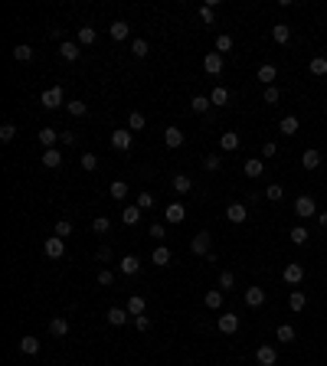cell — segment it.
<instances>
[{
  "label": "cell",
  "instance_id": "obj_1",
  "mask_svg": "<svg viewBox=\"0 0 327 366\" xmlns=\"http://www.w3.org/2000/svg\"><path fill=\"white\" fill-rule=\"evenodd\" d=\"M40 102H43V108H66V98H63V88L59 85L46 88V92L40 95Z\"/></svg>",
  "mask_w": 327,
  "mask_h": 366
},
{
  "label": "cell",
  "instance_id": "obj_2",
  "mask_svg": "<svg viewBox=\"0 0 327 366\" xmlns=\"http://www.w3.org/2000/svg\"><path fill=\"white\" fill-rule=\"evenodd\" d=\"M314 213H317V203L311 200V196H298L295 200V216L298 219H311Z\"/></svg>",
  "mask_w": 327,
  "mask_h": 366
},
{
  "label": "cell",
  "instance_id": "obj_3",
  "mask_svg": "<svg viewBox=\"0 0 327 366\" xmlns=\"http://www.w3.org/2000/svg\"><path fill=\"white\" fill-rule=\"evenodd\" d=\"M278 363V353L272 343H262L259 350H255V366H275Z\"/></svg>",
  "mask_w": 327,
  "mask_h": 366
},
{
  "label": "cell",
  "instance_id": "obj_4",
  "mask_svg": "<svg viewBox=\"0 0 327 366\" xmlns=\"http://www.w3.org/2000/svg\"><path fill=\"white\" fill-rule=\"evenodd\" d=\"M131 144H134V138H131V131H125V128L111 131V147H114V150H131Z\"/></svg>",
  "mask_w": 327,
  "mask_h": 366
},
{
  "label": "cell",
  "instance_id": "obj_5",
  "mask_svg": "<svg viewBox=\"0 0 327 366\" xmlns=\"http://www.w3.org/2000/svg\"><path fill=\"white\" fill-rule=\"evenodd\" d=\"M281 278H285L288 284H301V281H304V265L288 262V265H285V272H281Z\"/></svg>",
  "mask_w": 327,
  "mask_h": 366
},
{
  "label": "cell",
  "instance_id": "obj_6",
  "mask_svg": "<svg viewBox=\"0 0 327 366\" xmlns=\"http://www.w3.org/2000/svg\"><path fill=\"white\" fill-rule=\"evenodd\" d=\"M190 252L193 255H209V232H197L190 239Z\"/></svg>",
  "mask_w": 327,
  "mask_h": 366
},
{
  "label": "cell",
  "instance_id": "obj_7",
  "mask_svg": "<svg viewBox=\"0 0 327 366\" xmlns=\"http://www.w3.org/2000/svg\"><path fill=\"white\" fill-rule=\"evenodd\" d=\"M43 248H46V255H49V258H63V255H66V239H59V236H49Z\"/></svg>",
  "mask_w": 327,
  "mask_h": 366
},
{
  "label": "cell",
  "instance_id": "obj_8",
  "mask_svg": "<svg viewBox=\"0 0 327 366\" xmlns=\"http://www.w3.org/2000/svg\"><path fill=\"white\" fill-rule=\"evenodd\" d=\"M203 69H206L209 75H219L223 72V56H219V52H206V56H203Z\"/></svg>",
  "mask_w": 327,
  "mask_h": 366
},
{
  "label": "cell",
  "instance_id": "obj_9",
  "mask_svg": "<svg viewBox=\"0 0 327 366\" xmlns=\"http://www.w3.org/2000/svg\"><path fill=\"white\" fill-rule=\"evenodd\" d=\"M226 216H229V222H236V226H239V222L249 219V206H245V203H233V206L226 209Z\"/></svg>",
  "mask_w": 327,
  "mask_h": 366
},
{
  "label": "cell",
  "instance_id": "obj_10",
  "mask_svg": "<svg viewBox=\"0 0 327 366\" xmlns=\"http://www.w3.org/2000/svg\"><path fill=\"white\" fill-rule=\"evenodd\" d=\"M216 327L223 330V334H236V330H239V314H219Z\"/></svg>",
  "mask_w": 327,
  "mask_h": 366
},
{
  "label": "cell",
  "instance_id": "obj_11",
  "mask_svg": "<svg viewBox=\"0 0 327 366\" xmlns=\"http://www.w3.org/2000/svg\"><path fill=\"white\" fill-rule=\"evenodd\" d=\"M164 219L167 222H183L187 219V206H183V203H170V206L164 209Z\"/></svg>",
  "mask_w": 327,
  "mask_h": 366
},
{
  "label": "cell",
  "instance_id": "obj_12",
  "mask_svg": "<svg viewBox=\"0 0 327 366\" xmlns=\"http://www.w3.org/2000/svg\"><path fill=\"white\" fill-rule=\"evenodd\" d=\"M59 56H63L66 62H75L82 52H79V43H72V40H63L59 43Z\"/></svg>",
  "mask_w": 327,
  "mask_h": 366
},
{
  "label": "cell",
  "instance_id": "obj_13",
  "mask_svg": "<svg viewBox=\"0 0 327 366\" xmlns=\"http://www.w3.org/2000/svg\"><path fill=\"white\" fill-rule=\"evenodd\" d=\"M118 272H121V275H138V272H141V258H138V255H125V258L118 262Z\"/></svg>",
  "mask_w": 327,
  "mask_h": 366
},
{
  "label": "cell",
  "instance_id": "obj_14",
  "mask_svg": "<svg viewBox=\"0 0 327 366\" xmlns=\"http://www.w3.org/2000/svg\"><path fill=\"white\" fill-rule=\"evenodd\" d=\"M255 79H259L262 85H272L278 79V69L272 66V62H265V66H259V72H255Z\"/></svg>",
  "mask_w": 327,
  "mask_h": 366
},
{
  "label": "cell",
  "instance_id": "obj_15",
  "mask_svg": "<svg viewBox=\"0 0 327 366\" xmlns=\"http://www.w3.org/2000/svg\"><path fill=\"white\" fill-rule=\"evenodd\" d=\"M245 304H249V307H262L265 304V288H255V284L245 288Z\"/></svg>",
  "mask_w": 327,
  "mask_h": 366
},
{
  "label": "cell",
  "instance_id": "obj_16",
  "mask_svg": "<svg viewBox=\"0 0 327 366\" xmlns=\"http://www.w3.org/2000/svg\"><path fill=\"white\" fill-rule=\"evenodd\" d=\"M108 33H111V40H118V43H121V40H128V36H131V26H128L125 20H114V23L108 26Z\"/></svg>",
  "mask_w": 327,
  "mask_h": 366
},
{
  "label": "cell",
  "instance_id": "obj_17",
  "mask_svg": "<svg viewBox=\"0 0 327 366\" xmlns=\"http://www.w3.org/2000/svg\"><path fill=\"white\" fill-rule=\"evenodd\" d=\"M301 167H304V170H317V167H321V154H317L314 147H307L301 154Z\"/></svg>",
  "mask_w": 327,
  "mask_h": 366
},
{
  "label": "cell",
  "instance_id": "obj_18",
  "mask_svg": "<svg viewBox=\"0 0 327 366\" xmlns=\"http://www.w3.org/2000/svg\"><path fill=\"white\" fill-rule=\"evenodd\" d=\"M99 40V30L95 26H79V46H92Z\"/></svg>",
  "mask_w": 327,
  "mask_h": 366
},
{
  "label": "cell",
  "instance_id": "obj_19",
  "mask_svg": "<svg viewBox=\"0 0 327 366\" xmlns=\"http://www.w3.org/2000/svg\"><path fill=\"white\" fill-rule=\"evenodd\" d=\"M272 40L285 46V43L291 40V26H288V23H275V26H272Z\"/></svg>",
  "mask_w": 327,
  "mask_h": 366
},
{
  "label": "cell",
  "instance_id": "obj_20",
  "mask_svg": "<svg viewBox=\"0 0 327 366\" xmlns=\"http://www.w3.org/2000/svg\"><path fill=\"white\" fill-rule=\"evenodd\" d=\"M242 170H245V177H252V180H255V177H262V174H265V164H262L259 157H249Z\"/></svg>",
  "mask_w": 327,
  "mask_h": 366
},
{
  "label": "cell",
  "instance_id": "obj_21",
  "mask_svg": "<svg viewBox=\"0 0 327 366\" xmlns=\"http://www.w3.org/2000/svg\"><path fill=\"white\" fill-rule=\"evenodd\" d=\"M59 164H63V154H59L56 147H49L46 154H43V167H46V170H56Z\"/></svg>",
  "mask_w": 327,
  "mask_h": 366
},
{
  "label": "cell",
  "instance_id": "obj_22",
  "mask_svg": "<svg viewBox=\"0 0 327 366\" xmlns=\"http://www.w3.org/2000/svg\"><path fill=\"white\" fill-rule=\"evenodd\" d=\"M219 147L229 150V154H233V150H239V134H236V131H226V134L219 138Z\"/></svg>",
  "mask_w": 327,
  "mask_h": 366
},
{
  "label": "cell",
  "instance_id": "obj_23",
  "mask_svg": "<svg viewBox=\"0 0 327 366\" xmlns=\"http://www.w3.org/2000/svg\"><path fill=\"white\" fill-rule=\"evenodd\" d=\"M170 258H174V255H170V248H164V245H161V248H154L151 262L157 265V268H167V265H170Z\"/></svg>",
  "mask_w": 327,
  "mask_h": 366
},
{
  "label": "cell",
  "instance_id": "obj_24",
  "mask_svg": "<svg viewBox=\"0 0 327 366\" xmlns=\"http://www.w3.org/2000/svg\"><path fill=\"white\" fill-rule=\"evenodd\" d=\"M203 304H206L209 311H219V307H223V291H219V288L206 291V298H203Z\"/></svg>",
  "mask_w": 327,
  "mask_h": 366
},
{
  "label": "cell",
  "instance_id": "obj_25",
  "mask_svg": "<svg viewBox=\"0 0 327 366\" xmlns=\"http://www.w3.org/2000/svg\"><path fill=\"white\" fill-rule=\"evenodd\" d=\"M164 144H167V147H180V144H183V131H180V128H167V131H164Z\"/></svg>",
  "mask_w": 327,
  "mask_h": 366
},
{
  "label": "cell",
  "instance_id": "obj_26",
  "mask_svg": "<svg viewBox=\"0 0 327 366\" xmlns=\"http://www.w3.org/2000/svg\"><path fill=\"white\" fill-rule=\"evenodd\" d=\"M170 186H174L177 193H190V190H193V180H190L187 174H177L174 180H170Z\"/></svg>",
  "mask_w": 327,
  "mask_h": 366
},
{
  "label": "cell",
  "instance_id": "obj_27",
  "mask_svg": "<svg viewBox=\"0 0 327 366\" xmlns=\"http://www.w3.org/2000/svg\"><path fill=\"white\" fill-rule=\"evenodd\" d=\"M105 317H108L111 327H121V324L128 320V311H125V307H108V314H105Z\"/></svg>",
  "mask_w": 327,
  "mask_h": 366
},
{
  "label": "cell",
  "instance_id": "obj_28",
  "mask_svg": "<svg viewBox=\"0 0 327 366\" xmlns=\"http://www.w3.org/2000/svg\"><path fill=\"white\" fill-rule=\"evenodd\" d=\"M288 307H291V311H304V307H307V294H304V291H291Z\"/></svg>",
  "mask_w": 327,
  "mask_h": 366
},
{
  "label": "cell",
  "instance_id": "obj_29",
  "mask_svg": "<svg viewBox=\"0 0 327 366\" xmlns=\"http://www.w3.org/2000/svg\"><path fill=\"white\" fill-rule=\"evenodd\" d=\"M49 334H52V337H66V334H69V320H66V317H52Z\"/></svg>",
  "mask_w": 327,
  "mask_h": 366
},
{
  "label": "cell",
  "instance_id": "obj_30",
  "mask_svg": "<svg viewBox=\"0 0 327 366\" xmlns=\"http://www.w3.org/2000/svg\"><path fill=\"white\" fill-rule=\"evenodd\" d=\"M275 337H278V340L281 343H295V327H291V324H278V330H275Z\"/></svg>",
  "mask_w": 327,
  "mask_h": 366
},
{
  "label": "cell",
  "instance_id": "obj_31",
  "mask_svg": "<svg viewBox=\"0 0 327 366\" xmlns=\"http://www.w3.org/2000/svg\"><path fill=\"white\" fill-rule=\"evenodd\" d=\"M36 138H40V144L46 147V150H49V147H52V144H56V141H59V134H56V128H43V131H40Z\"/></svg>",
  "mask_w": 327,
  "mask_h": 366
},
{
  "label": "cell",
  "instance_id": "obj_32",
  "mask_svg": "<svg viewBox=\"0 0 327 366\" xmlns=\"http://www.w3.org/2000/svg\"><path fill=\"white\" fill-rule=\"evenodd\" d=\"M307 72H311V75H327V59L324 56H314L311 62H307Z\"/></svg>",
  "mask_w": 327,
  "mask_h": 366
},
{
  "label": "cell",
  "instance_id": "obj_33",
  "mask_svg": "<svg viewBox=\"0 0 327 366\" xmlns=\"http://www.w3.org/2000/svg\"><path fill=\"white\" fill-rule=\"evenodd\" d=\"M278 128H281V134H288V138H291V134H298V118H295V114H285Z\"/></svg>",
  "mask_w": 327,
  "mask_h": 366
},
{
  "label": "cell",
  "instance_id": "obj_34",
  "mask_svg": "<svg viewBox=\"0 0 327 366\" xmlns=\"http://www.w3.org/2000/svg\"><path fill=\"white\" fill-rule=\"evenodd\" d=\"M121 219H125V226H138V222H141V206H125Z\"/></svg>",
  "mask_w": 327,
  "mask_h": 366
},
{
  "label": "cell",
  "instance_id": "obj_35",
  "mask_svg": "<svg viewBox=\"0 0 327 366\" xmlns=\"http://www.w3.org/2000/svg\"><path fill=\"white\" fill-rule=\"evenodd\" d=\"M209 105H213V102H209V95H193V98H190V108L197 111V114H203Z\"/></svg>",
  "mask_w": 327,
  "mask_h": 366
},
{
  "label": "cell",
  "instance_id": "obj_36",
  "mask_svg": "<svg viewBox=\"0 0 327 366\" xmlns=\"http://www.w3.org/2000/svg\"><path fill=\"white\" fill-rule=\"evenodd\" d=\"M20 353H26V356L40 353V340H36V337H23V340H20Z\"/></svg>",
  "mask_w": 327,
  "mask_h": 366
},
{
  "label": "cell",
  "instance_id": "obj_37",
  "mask_svg": "<svg viewBox=\"0 0 327 366\" xmlns=\"http://www.w3.org/2000/svg\"><path fill=\"white\" fill-rule=\"evenodd\" d=\"M66 111L72 114V118H82V114L88 111V105H85V102H79V98H72V102H66Z\"/></svg>",
  "mask_w": 327,
  "mask_h": 366
},
{
  "label": "cell",
  "instance_id": "obj_38",
  "mask_svg": "<svg viewBox=\"0 0 327 366\" xmlns=\"http://www.w3.org/2000/svg\"><path fill=\"white\" fill-rule=\"evenodd\" d=\"M13 59H16V62H30V59H33V46H26V43L13 46Z\"/></svg>",
  "mask_w": 327,
  "mask_h": 366
},
{
  "label": "cell",
  "instance_id": "obj_39",
  "mask_svg": "<svg viewBox=\"0 0 327 366\" xmlns=\"http://www.w3.org/2000/svg\"><path fill=\"white\" fill-rule=\"evenodd\" d=\"M144 307H147V304H144V298H141V294H134V298L128 301V314H134V317L144 314Z\"/></svg>",
  "mask_w": 327,
  "mask_h": 366
},
{
  "label": "cell",
  "instance_id": "obj_40",
  "mask_svg": "<svg viewBox=\"0 0 327 366\" xmlns=\"http://www.w3.org/2000/svg\"><path fill=\"white\" fill-rule=\"evenodd\" d=\"M108 193L114 196V200H125V196H128V183H125V180H114V183L108 186Z\"/></svg>",
  "mask_w": 327,
  "mask_h": 366
},
{
  "label": "cell",
  "instance_id": "obj_41",
  "mask_svg": "<svg viewBox=\"0 0 327 366\" xmlns=\"http://www.w3.org/2000/svg\"><path fill=\"white\" fill-rule=\"evenodd\" d=\"M288 236H291V242H295V245H304V242H307V229H304V226H295Z\"/></svg>",
  "mask_w": 327,
  "mask_h": 366
},
{
  "label": "cell",
  "instance_id": "obj_42",
  "mask_svg": "<svg viewBox=\"0 0 327 366\" xmlns=\"http://www.w3.org/2000/svg\"><path fill=\"white\" fill-rule=\"evenodd\" d=\"M265 196H268L272 203H278L281 196H285V186H281V183H268V190H265Z\"/></svg>",
  "mask_w": 327,
  "mask_h": 366
},
{
  "label": "cell",
  "instance_id": "obj_43",
  "mask_svg": "<svg viewBox=\"0 0 327 366\" xmlns=\"http://www.w3.org/2000/svg\"><path fill=\"white\" fill-rule=\"evenodd\" d=\"M216 52H219V56H223V52H233V36H226V33L216 36Z\"/></svg>",
  "mask_w": 327,
  "mask_h": 366
},
{
  "label": "cell",
  "instance_id": "obj_44",
  "mask_svg": "<svg viewBox=\"0 0 327 366\" xmlns=\"http://www.w3.org/2000/svg\"><path fill=\"white\" fill-rule=\"evenodd\" d=\"M209 102H213V105H226V102H229V92H226L223 85H216L213 95H209Z\"/></svg>",
  "mask_w": 327,
  "mask_h": 366
},
{
  "label": "cell",
  "instance_id": "obj_45",
  "mask_svg": "<svg viewBox=\"0 0 327 366\" xmlns=\"http://www.w3.org/2000/svg\"><path fill=\"white\" fill-rule=\"evenodd\" d=\"M200 20L206 23V26H213V20H216V13H213V4H203V7H200Z\"/></svg>",
  "mask_w": 327,
  "mask_h": 366
},
{
  "label": "cell",
  "instance_id": "obj_46",
  "mask_svg": "<svg viewBox=\"0 0 327 366\" xmlns=\"http://www.w3.org/2000/svg\"><path fill=\"white\" fill-rule=\"evenodd\" d=\"M219 164H223V157H219V154H206V157H203V167H206L209 174L219 170Z\"/></svg>",
  "mask_w": 327,
  "mask_h": 366
},
{
  "label": "cell",
  "instance_id": "obj_47",
  "mask_svg": "<svg viewBox=\"0 0 327 366\" xmlns=\"http://www.w3.org/2000/svg\"><path fill=\"white\" fill-rule=\"evenodd\" d=\"M134 206H141V209H154V193H138V203H134Z\"/></svg>",
  "mask_w": 327,
  "mask_h": 366
},
{
  "label": "cell",
  "instance_id": "obj_48",
  "mask_svg": "<svg viewBox=\"0 0 327 366\" xmlns=\"http://www.w3.org/2000/svg\"><path fill=\"white\" fill-rule=\"evenodd\" d=\"M131 56L144 59L147 56V40H134V43H131Z\"/></svg>",
  "mask_w": 327,
  "mask_h": 366
},
{
  "label": "cell",
  "instance_id": "obj_49",
  "mask_svg": "<svg viewBox=\"0 0 327 366\" xmlns=\"http://www.w3.org/2000/svg\"><path fill=\"white\" fill-rule=\"evenodd\" d=\"M144 114H141V111H134V114H131V118H128V131H141V128H144Z\"/></svg>",
  "mask_w": 327,
  "mask_h": 366
},
{
  "label": "cell",
  "instance_id": "obj_50",
  "mask_svg": "<svg viewBox=\"0 0 327 366\" xmlns=\"http://www.w3.org/2000/svg\"><path fill=\"white\" fill-rule=\"evenodd\" d=\"M92 229H95V232H102V236H105V232L111 229V219H108V216H95V222H92Z\"/></svg>",
  "mask_w": 327,
  "mask_h": 366
},
{
  "label": "cell",
  "instance_id": "obj_51",
  "mask_svg": "<svg viewBox=\"0 0 327 366\" xmlns=\"http://www.w3.org/2000/svg\"><path fill=\"white\" fill-rule=\"evenodd\" d=\"M56 236H59V239L72 236V222H69V219H59V222H56Z\"/></svg>",
  "mask_w": 327,
  "mask_h": 366
},
{
  "label": "cell",
  "instance_id": "obj_52",
  "mask_svg": "<svg viewBox=\"0 0 327 366\" xmlns=\"http://www.w3.org/2000/svg\"><path fill=\"white\" fill-rule=\"evenodd\" d=\"M16 138V124L13 121H7L4 128H0V141H13Z\"/></svg>",
  "mask_w": 327,
  "mask_h": 366
},
{
  "label": "cell",
  "instance_id": "obj_53",
  "mask_svg": "<svg viewBox=\"0 0 327 366\" xmlns=\"http://www.w3.org/2000/svg\"><path fill=\"white\" fill-rule=\"evenodd\" d=\"M233 284H236L233 272H223V275H219V291H229V288H233Z\"/></svg>",
  "mask_w": 327,
  "mask_h": 366
},
{
  "label": "cell",
  "instance_id": "obj_54",
  "mask_svg": "<svg viewBox=\"0 0 327 366\" xmlns=\"http://www.w3.org/2000/svg\"><path fill=\"white\" fill-rule=\"evenodd\" d=\"M59 141H63L66 147H75V144H79V134H75V131H63V134H59Z\"/></svg>",
  "mask_w": 327,
  "mask_h": 366
},
{
  "label": "cell",
  "instance_id": "obj_55",
  "mask_svg": "<svg viewBox=\"0 0 327 366\" xmlns=\"http://www.w3.org/2000/svg\"><path fill=\"white\" fill-rule=\"evenodd\" d=\"M99 167V157L95 154H82V170H95Z\"/></svg>",
  "mask_w": 327,
  "mask_h": 366
},
{
  "label": "cell",
  "instance_id": "obj_56",
  "mask_svg": "<svg viewBox=\"0 0 327 366\" xmlns=\"http://www.w3.org/2000/svg\"><path fill=\"white\" fill-rule=\"evenodd\" d=\"M278 98H281V92H278L275 85H268V88H265V102H268V105H275Z\"/></svg>",
  "mask_w": 327,
  "mask_h": 366
},
{
  "label": "cell",
  "instance_id": "obj_57",
  "mask_svg": "<svg viewBox=\"0 0 327 366\" xmlns=\"http://www.w3.org/2000/svg\"><path fill=\"white\" fill-rule=\"evenodd\" d=\"M134 327H138V330H151V317H147V314H138V317H134Z\"/></svg>",
  "mask_w": 327,
  "mask_h": 366
},
{
  "label": "cell",
  "instance_id": "obj_58",
  "mask_svg": "<svg viewBox=\"0 0 327 366\" xmlns=\"http://www.w3.org/2000/svg\"><path fill=\"white\" fill-rule=\"evenodd\" d=\"M111 281H114V275H111L108 268H102V272H99V284H102V288H108Z\"/></svg>",
  "mask_w": 327,
  "mask_h": 366
},
{
  "label": "cell",
  "instance_id": "obj_59",
  "mask_svg": "<svg viewBox=\"0 0 327 366\" xmlns=\"http://www.w3.org/2000/svg\"><path fill=\"white\" fill-rule=\"evenodd\" d=\"M95 258H99V262H111V248H108V245H102V248H99V255H95Z\"/></svg>",
  "mask_w": 327,
  "mask_h": 366
},
{
  "label": "cell",
  "instance_id": "obj_60",
  "mask_svg": "<svg viewBox=\"0 0 327 366\" xmlns=\"http://www.w3.org/2000/svg\"><path fill=\"white\" fill-rule=\"evenodd\" d=\"M151 236H154V239H164V236H167V229L161 226V222H154V226H151Z\"/></svg>",
  "mask_w": 327,
  "mask_h": 366
},
{
  "label": "cell",
  "instance_id": "obj_61",
  "mask_svg": "<svg viewBox=\"0 0 327 366\" xmlns=\"http://www.w3.org/2000/svg\"><path fill=\"white\" fill-rule=\"evenodd\" d=\"M275 150H278V147H275V144H272V141H268V144L262 147V157H275Z\"/></svg>",
  "mask_w": 327,
  "mask_h": 366
},
{
  "label": "cell",
  "instance_id": "obj_62",
  "mask_svg": "<svg viewBox=\"0 0 327 366\" xmlns=\"http://www.w3.org/2000/svg\"><path fill=\"white\" fill-rule=\"evenodd\" d=\"M317 222H321V226L327 229V213H321V216H317Z\"/></svg>",
  "mask_w": 327,
  "mask_h": 366
}]
</instances>
